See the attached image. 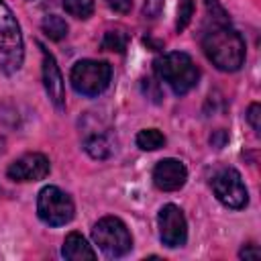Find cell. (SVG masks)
Instances as JSON below:
<instances>
[{
	"label": "cell",
	"instance_id": "ac0fdd59",
	"mask_svg": "<svg viewBox=\"0 0 261 261\" xmlns=\"http://www.w3.org/2000/svg\"><path fill=\"white\" fill-rule=\"evenodd\" d=\"M194 16V0H179L177 4V20H175V31H184Z\"/></svg>",
	"mask_w": 261,
	"mask_h": 261
},
{
	"label": "cell",
	"instance_id": "30bf717a",
	"mask_svg": "<svg viewBox=\"0 0 261 261\" xmlns=\"http://www.w3.org/2000/svg\"><path fill=\"white\" fill-rule=\"evenodd\" d=\"M41 47V55H43V84L47 90V96L51 100V104L61 112L65 108V84H63V75L59 71V65L55 61V57L43 47Z\"/></svg>",
	"mask_w": 261,
	"mask_h": 261
},
{
	"label": "cell",
	"instance_id": "7402d4cb",
	"mask_svg": "<svg viewBox=\"0 0 261 261\" xmlns=\"http://www.w3.org/2000/svg\"><path fill=\"white\" fill-rule=\"evenodd\" d=\"M259 249H257V245H247V247H243L241 251H239V257L241 259H259Z\"/></svg>",
	"mask_w": 261,
	"mask_h": 261
},
{
	"label": "cell",
	"instance_id": "7a4b0ae2",
	"mask_svg": "<svg viewBox=\"0 0 261 261\" xmlns=\"http://www.w3.org/2000/svg\"><path fill=\"white\" fill-rule=\"evenodd\" d=\"M153 69L159 75V80L165 82L177 96L188 94L198 84V77H200V69L196 67L194 59L181 51H169L157 57L153 63Z\"/></svg>",
	"mask_w": 261,
	"mask_h": 261
},
{
	"label": "cell",
	"instance_id": "44dd1931",
	"mask_svg": "<svg viewBox=\"0 0 261 261\" xmlns=\"http://www.w3.org/2000/svg\"><path fill=\"white\" fill-rule=\"evenodd\" d=\"M106 4H108L114 12H120V14H126V12H130V8H133V0H106Z\"/></svg>",
	"mask_w": 261,
	"mask_h": 261
},
{
	"label": "cell",
	"instance_id": "ffe728a7",
	"mask_svg": "<svg viewBox=\"0 0 261 261\" xmlns=\"http://www.w3.org/2000/svg\"><path fill=\"white\" fill-rule=\"evenodd\" d=\"M259 112H261V106H259L257 102H255V104H251V106H249V110H247V120H249L251 128H253L257 135H259V116H261Z\"/></svg>",
	"mask_w": 261,
	"mask_h": 261
},
{
	"label": "cell",
	"instance_id": "6da1fadb",
	"mask_svg": "<svg viewBox=\"0 0 261 261\" xmlns=\"http://www.w3.org/2000/svg\"><path fill=\"white\" fill-rule=\"evenodd\" d=\"M206 18L202 27V49L220 71H237L245 61V41L232 29L218 0H204Z\"/></svg>",
	"mask_w": 261,
	"mask_h": 261
},
{
	"label": "cell",
	"instance_id": "ba28073f",
	"mask_svg": "<svg viewBox=\"0 0 261 261\" xmlns=\"http://www.w3.org/2000/svg\"><path fill=\"white\" fill-rule=\"evenodd\" d=\"M157 224H159V237L161 243L169 249H177L186 245L188 239V222L179 206L175 204H165L159 214H157Z\"/></svg>",
	"mask_w": 261,
	"mask_h": 261
},
{
	"label": "cell",
	"instance_id": "7c38bea8",
	"mask_svg": "<svg viewBox=\"0 0 261 261\" xmlns=\"http://www.w3.org/2000/svg\"><path fill=\"white\" fill-rule=\"evenodd\" d=\"M61 255L69 261H84V259H96V251L80 232H69L63 241Z\"/></svg>",
	"mask_w": 261,
	"mask_h": 261
},
{
	"label": "cell",
	"instance_id": "d6986e66",
	"mask_svg": "<svg viewBox=\"0 0 261 261\" xmlns=\"http://www.w3.org/2000/svg\"><path fill=\"white\" fill-rule=\"evenodd\" d=\"M163 10V0H145L143 2V16L145 18H157Z\"/></svg>",
	"mask_w": 261,
	"mask_h": 261
},
{
	"label": "cell",
	"instance_id": "e0dca14e",
	"mask_svg": "<svg viewBox=\"0 0 261 261\" xmlns=\"http://www.w3.org/2000/svg\"><path fill=\"white\" fill-rule=\"evenodd\" d=\"M63 8L73 18H90L94 12V0H63Z\"/></svg>",
	"mask_w": 261,
	"mask_h": 261
},
{
	"label": "cell",
	"instance_id": "8fae6325",
	"mask_svg": "<svg viewBox=\"0 0 261 261\" xmlns=\"http://www.w3.org/2000/svg\"><path fill=\"white\" fill-rule=\"evenodd\" d=\"M188 179V169L179 159H161L153 167V184L163 192H175L184 188Z\"/></svg>",
	"mask_w": 261,
	"mask_h": 261
},
{
	"label": "cell",
	"instance_id": "277c9868",
	"mask_svg": "<svg viewBox=\"0 0 261 261\" xmlns=\"http://www.w3.org/2000/svg\"><path fill=\"white\" fill-rule=\"evenodd\" d=\"M112 80V67L108 61L98 59H82L71 67L69 82L73 90L82 96L94 98L102 94Z\"/></svg>",
	"mask_w": 261,
	"mask_h": 261
},
{
	"label": "cell",
	"instance_id": "9c48e42d",
	"mask_svg": "<svg viewBox=\"0 0 261 261\" xmlns=\"http://www.w3.org/2000/svg\"><path fill=\"white\" fill-rule=\"evenodd\" d=\"M51 171V163L43 153H24L16 161L10 163L6 175L12 181H39L47 177Z\"/></svg>",
	"mask_w": 261,
	"mask_h": 261
},
{
	"label": "cell",
	"instance_id": "3957f363",
	"mask_svg": "<svg viewBox=\"0 0 261 261\" xmlns=\"http://www.w3.org/2000/svg\"><path fill=\"white\" fill-rule=\"evenodd\" d=\"M24 61L22 33L16 16L4 0H0V71L12 75L20 69Z\"/></svg>",
	"mask_w": 261,
	"mask_h": 261
},
{
	"label": "cell",
	"instance_id": "2e32d148",
	"mask_svg": "<svg viewBox=\"0 0 261 261\" xmlns=\"http://www.w3.org/2000/svg\"><path fill=\"white\" fill-rule=\"evenodd\" d=\"M128 45V35L120 29H114V31H106L104 33V39H102V49L104 51H116V53H122Z\"/></svg>",
	"mask_w": 261,
	"mask_h": 261
},
{
	"label": "cell",
	"instance_id": "5bb4252c",
	"mask_svg": "<svg viewBox=\"0 0 261 261\" xmlns=\"http://www.w3.org/2000/svg\"><path fill=\"white\" fill-rule=\"evenodd\" d=\"M41 29L51 41H61L67 35V22L59 14H47L41 22Z\"/></svg>",
	"mask_w": 261,
	"mask_h": 261
},
{
	"label": "cell",
	"instance_id": "52a82bcc",
	"mask_svg": "<svg viewBox=\"0 0 261 261\" xmlns=\"http://www.w3.org/2000/svg\"><path fill=\"white\" fill-rule=\"evenodd\" d=\"M212 192L220 204L232 210H241L249 202V192L234 167H224L212 177Z\"/></svg>",
	"mask_w": 261,
	"mask_h": 261
},
{
	"label": "cell",
	"instance_id": "4fadbf2b",
	"mask_svg": "<svg viewBox=\"0 0 261 261\" xmlns=\"http://www.w3.org/2000/svg\"><path fill=\"white\" fill-rule=\"evenodd\" d=\"M84 149H86L88 155L94 157V159H106V157L112 155L114 145H112V141H110L108 135L96 133V135H90V137L84 141Z\"/></svg>",
	"mask_w": 261,
	"mask_h": 261
},
{
	"label": "cell",
	"instance_id": "8992f818",
	"mask_svg": "<svg viewBox=\"0 0 261 261\" xmlns=\"http://www.w3.org/2000/svg\"><path fill=\"white\" fill-rule=\"evenodd\" d=\"M75 206L69 194L57 186H45L37 198V214L49 226H63L73 218Z\"/></svg>",
	"mask_w": 261,
	"mask_h": 261
},
{
	"label": "cell",
	"instance_id": "5b68a950",
	"mask_svg": "<svg viewBox=\"0 0 261 261\" xmlns=\"http://www.w3.org/2000/svg\"><path fill=\"white\" fill-rule=\"evenodd\" d=\"M92 239L108 257H122L133 249V237L126 224L116 216L100 218L92 228Z\"/></svg>",
	"mask_w": 261,
	"mask_h": 261
},
{
	"label": "cell",
	"instance_id": "9a60e30c",
	"mask_svg": "<svg viewBox=\"0 0 261 261\" xmlns=\"http://www.w3.org/2000/svg\"><path fill=\"white\" fill-rule=\"evenodd\" d=\"M165 145V137L157 128H143L137 135V147L143 151H157Z\"/></svg>",
	"mask_w": 261,
	"mask_h": 261
}]
</instances>
